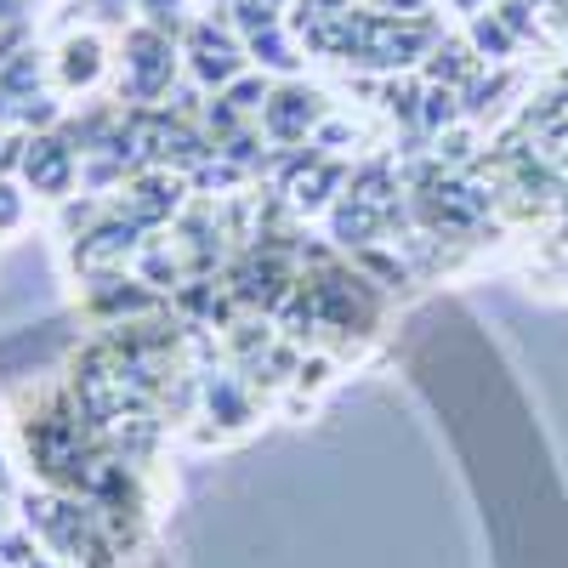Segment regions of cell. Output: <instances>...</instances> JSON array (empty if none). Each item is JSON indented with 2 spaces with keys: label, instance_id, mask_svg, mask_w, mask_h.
Wrapping results in <instances>:
<instances>
[{
  "label": "cell",
  "instance_id": "2e32d148",
  "mask_svg": "<svg viewBox=\"0 0 568 568\" xmlns=\"http://www.w3.org/2000/svg\"><path fill=\"white\" fill-rule=\"evenodd\" d=\"M0 500H7V495H0ZM0 524H7V506H0Z\"/></svg>",
  "mask_w": 568,
  "mask_h": 568
},
{
  "label": "cell",
  "instance_id": "e0dca14e",
  "mask_svg": "<svg viewBox=\"0 0 568 568\" xmlns=\"http://www.w3.org/2000/svg\"><path fill=\"white\" fill-rule=\"evenodd\" d=\"M267 7H273V0H267Z\"/></svg>",
  "mask_w": 568,
  "mask_h": 568
},
{
  "label": "cell",
  "instance_id": "5bb4252c",
  "mask_svg": "<svg viewBox=\"0 0 568 568\" xmlns=\"http://www.w3.org/2000/svg\"><path fill=\"white\" fill-rule=\"evenodd\" d=\"M375 7H382V12H393V18H404V23H409V18H420V12H426V0H375Z\"/></svg>",
  "mask_w": 568,
  "mask_h": 568
},
{
  "label": "cell",
  "instance_id": "52a82bcc",
  "mask_svg": "<svg viewBox=\"0 0 568 568\" xmlns=\"http://www.w3.org/2000/svg\"><path fill=\"white\" fill-rule=\"evenodd\" d=\"M267 98H273V91H267V80H240V85L227 91V103L240 109V114H256V109H262Z\"/></svg>",
  "mask_w": 568,
  "mask_h": 568
},
{
  "label": "cell",
  "instance_id": "ba28073f",
  "mask_svg": "<svg viewBox=\"0 0 568 568\" xmlns=\"http://www.w3.org/2000/svg\"><path fill=\"white\" fill-rule=\"evenodd\" d=\"M142 273H149L154 284H176V256H165V245H149V251H142Z\"/></svg>",
  "mask_w": 568,
  "mask_h": 568
},
{
  "label": "cell",
  "instance_id": "7a4b0ae2",
  "mask_svg": "<svg viewBox=\"0 0 568 568\" xmlns=\"http://www.w3.org/2000/svg\"><path fill=\"white\" fill-rule=\"evenodd\" d=\"M69 149L63 142H29V160H23V171H29V182L34 187H45V194H63L69 187Z\"/></svg>",
  "mask_w": 568,
  "mask_h": 568
},
{
  "label": "cell",
  "instance_id": "9a60e30c",
  "mask_svg": "<svg viewBox=\"0 0 568 568\" xmlns=\"http://www.w3.org/2000/svg\"><path fill=\"white\" fill-rule=\"evenodd\" d=\"M29 568H58V562H52V557H34V562H29Z\"/></svg>",
  "mask_w": 568,
  "mask_h": 568
},
{
  "label": "cell",
  "instance_id": "8fae6325",
  "mask_svg": "<svg viewBox=\"0 0 568 568\" xmlns=\"http://www.w3.org/2000/svg\"><path fill=\"white\" fill-rule=\"evenodd\" d=\"M251 52H256L262 63H278V69H291V63H296V58H291V45H284V40H278L273 29H267V40H262V34L251 40Z\"/></svg>",
  "mask_w": 568,
  "mask_h": 568
},
{
  "label": "cell",
  "instance_id": "277c9868",
  "mask_svg": "<svg viewBox=\"0 0 568 568\" xmlns=\"http://www.w3.org/2000/svg\"><path fill=\"white\" fill-rule=\"evenodd\" d=\"M426 74H433V80H444L449 91H455V80L460 74H471V52H466V45H438V52H433V63H426Z\"/></svg>",
  "mask_w": 568,
  "mask_h": 568
},
{
  "label": "cell",
  "instance_id": "8992f818",
  "mask_svg": "<svg viewBox=\"0 0 568 568\" xmlns=\"http://www.w3.org/2000/svg\"><path fill=\"white\" fill-rule=\"evenodd\" d=\"M211 415H222L227 426H240V420H251V398L233 393L227 382H211Z\"/></svg>",
  "mask_w": 568,
  "mask_h": 568
},
{
  "label": "cell",
  "instance_id": "6da1fadb",
  "mask_svg": "<svg viewBox=\"0 0 568 568\" xmlns=\"http://www.w3.org/2000/svg\"><path fill=\"white\" fill-rule=\"evenodd\" d=\"M262 120H267V131L278 142H296L318 120V98H313V91H302V85H284V91H273V98L262 103Z\"/></svg>",
  "mask_w": 568,
  "mask_h": 568
},
{
  "label": "cell",
  "instance_id": "3957f363",
  "mask_svg": "<svg viewBox=\"0 0 568 568\" xmlns=\"http://www.w3.org/2000/svg\"><path fill=\"white\" fill-rule=\"evenodd\" d=\"M455 114H460V103H455L449 85H444V91H426V98H420V125H426V131L444 136V131L455 125Z\"/></svg>",
  "mask_w": 568,
  "mask_h": 568
},
{
  "label": "cell",
  "instance_id": "5b68a950",
  "mask_svg": "<svg viewBox=\"0 0 568 568\" xmlns=\"http://www.w3.org/2000/svg\"><path fill=\"white\" fill-rule=\"evenodd\" d=\"M63 74H69L74 85L98 80V40H69V45H63Z\"/></svg>",
  "mask_w": 568,
  "mask_h": 568
},
{
  "label": "cell",
  "instance_id": "4fadbf2b",
  "mask_svg": "<svg viewBox=\"0 0 568 568\" xmlns=\"http://www.w3.org/2000/svg\"><path fill=\"white\" fill-rule=\"evenodd\" d=\"M18 222H23V200H18L12 182H0V233H12Z\"/></svg>",
  "mask_w": 568,
  "mask_h": 568
},
{
  "label": "cell",
  "instance_id": "9c48e42d",
  "mask_svg": "<svg viewBox=\"0 0 568 568\" xmlns=\"http://www.w3.org/2000/svg\"><path fill=\"white\" fill-rule=\"evenodd\" d=\"M471 40H478V52H511V34H506V23H500V18H478Z\"/></svg>",
  "mask_w": 568,
  "mask_h": 568
},
{
  "label": "cell",
  "instance_id": "7c38bea8",
  "mask_svg": "<svg viewBox=\"0 0 568 568\" xmlns=\"http://www.w3.org/2000/svg\"><path fill=\"white\" fill-rule=\"evenodd\" d=\"M0 557H7L12 568H29L34 562V535H7L0 540Z\"/></svg>",
  "mask_w": 568,
  "mask_h": 568
},
{
  "label": "cell",
  "instance_id": "30bf717a",
  "mask_svg": "<svg viewBox=\"0 0 568 568\" xmlns=\"http://www.w3.org/2000/svg\"><path fill=\"white\" fill-rule=\"evenodd\" d=\"M387 109H393V114H404V120H420V91H415V80L387 85Z\"/></svg>",
  "mask_w": 568,
  "mask_h": 568
}]
</instances>
